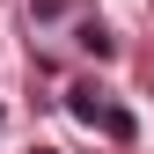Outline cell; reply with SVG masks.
<instances>
[{"label":"cell","instance_id":"cell-1","mask_svg":"<svg viewBox=\"0 0 154 154\" xmlns=\"http://www.w3.org/2000/svg\"><path fill=\"white\" fill-rule=\"evenodd\" d=\"M66 110H73L88 132H103V140H132V110H118L110 88H95V81H73V88H66Z\"/></svg>","mask_w":154,"mask_h":154},{"label":"cell","instance_id":"cell-2","mask_svg":"<svg viewBox=\"0 0 154 154\" xmlns=\"http://www.w3.org/2000/svg\"><path fill=\"white\" fill-rule=\"evenodd\" d=\"M73 44H81L88 59H110V51H118V37H110L103 22H73Z\"/></svg>","mask_w":154,"mask_h":154},{"label":"cell","instance_id":"cell-3","mask_svg":"<svg viewBox=\"0 0 154 154\" xmlns=\"http://www.w3.org/2000/svg\"><path fill=\"white\" fill-rule=\"evenodd\" d=\"M37 154H51V147H37Z\"/></svg>","mask_w":154,"mask_h":154}]
</instances>
